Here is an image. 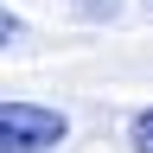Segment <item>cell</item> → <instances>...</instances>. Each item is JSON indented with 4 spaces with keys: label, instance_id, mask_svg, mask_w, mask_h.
<instances>
[{
    "label": "cell",
    "instance_id": "cell-1",
    "mask_svg": "<svg viewBox=\"0 0 153 153\" xmlns=\"http://www.w3.org/2000/svg\"><path fill=\"white\" fill-rule=\"evenodd\" d=\"M70 140V115L51 102H0V153H51Z\"/></svg>",
    "mask_w": 153,
    "mask_h": 153
},
{
    "label": "cell",
    "instance_id": "cell-2",
    "mask_svg": "<svg viewBox=\"0 0 153 153\" xmlns=\"http://www.w3.org/2000/svg\"><path fill=\"white\" fill-rule=\"evenodd\" d=\"M128 147H134V153H153V102L128 121Z\"/></svg>",
    "mask_w": 153,
    "mask_h": 153
},
{
    "label": "cell",
    "instance_id": "cell-3",
    "mask_svg": "<svg viewBox=\"0 0 153 153\" xmlns=\"http://www.w3.org/2000/svg\"><path fill=\"white\" fill-rule=\"evenodd\" d=\"M70 7L89 13V19H115V13H121V0H70Z\"/></svg>",
    "mask_w": 153,
    "mask_h": 153
},
{
    "label": "cell",
    "instance_id": "cell-4",
    "mask_svg": "<svg viewBox=\"0 0 153 153\" xmlns=\"http://www.w3.org/2000/svg\"><path fill=\"white\" fill-rule=\"evenodd\" d=\"M13 38H26V26H19V13L0 7V45H13Z\"/></svg>",
    "mask_w": 153,
    "mask_h": 153
}]
</instances>
